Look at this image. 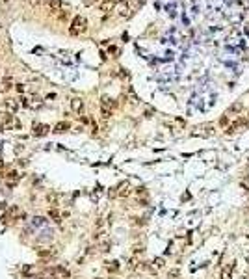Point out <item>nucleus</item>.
Wrapping results in <instances>:
<instances>
[{"label": "nucleus", "mask_w": 249, "mask_h": 279, "mask_svg": "<svg viewBox=\"0 0 249 279\" xmlns=\"http://www.w3.org/2000/svg\"><path fill=\"white\" fill-rule=\"evenodd\" d=\"M101 113H102V117H104V119H108V117L112 116V112H110L108 108H102V110H101Z\"/></svg>", "instance_id": "nucleus-17"}, {"label": "nucleus", "mask_w": 249, "mask_h": 279, "mask_svg": "<svg viewBox=\"0 0 249 279\" xmlns=\"http://www.w3.org/2000/svg\"><path fill=\"white\" fill-rule=\"evenodd\" d=\"M71 128V125L67 123V121H60V123L54 127V132H58V134H61V132H65V130H69Z\"/></svg>", "instance_id": "nucleus-6"}, {"label": "nucleus", "mask_w": 249, "mask_h": 279, "mask_svg": "<svg viewBox=\"0 0 249 279\" xmlns=\"http://www.w3.org/2000/svg\"><path fill=\"white\" fill-rule=\"evenodd\" d=\"M108 270H112V272H117V270H119V262H117V261L108 262Z\"/></svg>", "instance_id": "nucleus-13"}, {"label": "nucleus", "mask_w": 249, "mask_h": 279, "mask_svg": "<svg viewBox=\"0 0 249 279\" xmlns=\"http://www.w3.org/2000/svg\"><path fill=\"white\" fill-rule=\"evenodd\" d=\"M169 277H179V270H171V272H169Z\"/></svg>", "instance_id": "nucleus-20"}, {"label": "nucleus", "mask_w": 249, "mask_h": 279, "mask_svg": "<svg viewBox=\"0 0 249 279\" xmlns=\"http://www.w3.org/2000/svg\"><path fill=\"white\" fill-rule=\"evenodd\" d=\"M71 108H73L74 112H82V110H84V101L78 99V97L73 99V101H71Z\"/></svg>", "instance_id": "nucleus-4"}, {"label": "nucleus", "mask_w": 249, "mask_h": 279, "mask_svg": "<svg viewBox=\"0 0 249 279\" xmlns=\"http://www.w3.org/2000/svg\"><path fill=\"white\" fill-rule=\"evenodd\" d=\"M95 279H101V277H95Z\"/></svg>", "instance_id": "nucleus-23"}, {"label": "nucleus", "mask_w": 249, "mask_h": 279, "mask_svg": "<svg viewBox=\"0 0 249 279\" xmlns=\"http://www.w3.org/2000/svg\"><path fill=\"white\" fill-rule=\"evenodd\" d=\"M49 218H50V220H54L56 223H60V222H61V216H60V212H58L56 209H49Z\"/></svg>", "instance_id": "nucleus-8"}, {"label": "nucleus", "mask_w": 249, "mask_h": 279, "mask_svg": "<svg viewBox=\"0 0 249 279\" xmlns=\"http://www.w3.org/2000/svg\"><path fill=\"white\" fill-rule=\"evenodd\" d=\"M49 4H50V9H54V11L61 9V0H49Z\"/></svg>", "instance_id": "nucleus-11"}, {"label": "nucleus", "mask_w": 249, "mask_h": 279, "mask_svg": "<svg viewBox=\"0 0 249 279\" xmlns=\"http://www.w3.org/2000/svg\"><path fill=\"white\" fill-rule=\"evenodd\" d=\"M6 106H7L9 110H15V108H17V103H15L13 99H6Z\"/></svg>", "instance_id": "nucleus-15"}, {"label": "nucleus", "mask_w": 249, "mask_h": 279, "mask_svg": "<svg viewBox=\"0 0 249 279\" xmlns=\"http://www.w3.org/2000/svg\"><path fill=\"white\" fill-rule=\"evenodd\" d=\"M242 127H246V121H236V123H232L231 127L227 128V132H234V130H238V128H242Z\"/></svg>", "instance_id": "nucleus-9"}, {"label": "nucleus", "mask_w": 249, "mask_h": 279, "mask_svg": "<svg viewBox=\"0 0 249 279\" xmlns=\"http://www.w3.org/2000/svg\"><path fill=\"white\" fill-rule=\"evenodd\" d=\"M110 249V242H102L101 244V251H108Z\"/></svg>", "instance_id": "nucleus-18"}, {"label": "nucleus", "mask_w": 249, "mask_h": 279, "mask_svg": "<svg viewBox=\"0 0 249 279\" xmlns=\"http://www.w3.org/2000/svg\"><path fill=\"white\" fill-rule=\"evenodd\" d=\"M242 108H244V104H242V103H236L234 106H231V110H229V112H231V113H238Z\"/></svg>", "instance_id": "nucleus-12"}, {"label": "nucleus", "mask_w": 249, "mask_h": 279, "mask_svg": "<svg viewBox=\"0 0 249 279\" xmlns=\"http://www.w3.org/2000/svg\"><path fill=\"white\" fill-rule=\"evenodd\" d=\"M17 212H19V209H17V207H9V210H7L6 214L2 216V220H4V222H7L9 218H13V216H17Z\"/></svg>", "instance_id": "nucleus-7"}, {"label": "nucleus", "mask_w": 249, "mask_h": 279, "mask_svg": "<svg viewBox=\"0 0 249 279\" xmlns=\"http://www.w3.org/2000/svg\"><path fill=\"white\" fill-rule=\"evenodd\" d=\"M50 274H54V276L60 277V279H69V277H71L69 270L63 268V266H56V268H52V270H50Z\"/></svg>", "instance_id": "nucleus-2"}, {"label": "nucleus", "mask_w": 249, "mask_h": 279, "mask_svg": "<svg viewBox=\"0 0 249 279\" xmlns=\"http://www.w3.org/2000/svg\"><path fill=\"white\" fill-rule=\"evenodd\" d=\"M128 194H130V190H128V188H125L123 192H119V195H128Z\"/></svg>", "instance_id": "nucleus-21"}, {"label": "nucleus", "mask_w": 249, "mask_h": 279, "mask_svg": "<svg viewBox=\"0 0 249 279\" xmlns=\"http://www.w3.org/2000/svg\"><path fill=\"white\" fill-rule=\"evenodd\" d=\"M155 264H156V268H162L164 266V259H155Z\"/></svg>", "instance_id": "nucleus-19"}, {"label": "nucleus", "mask_w": 249, "mask_h": 279, "mask_svg": "<svg viewBox=\"0 0 249 279\" xmlns=\"http://www.w3.org/2000/svg\"><path fill=\"white\" fill-rule=\"evenodd\" d=\"M22 274H24V276H30L32 272H34V268H32V266H22V270H21Z\"/></svg>", "instance_id": "nucleus-16"}, {"label": "nucleus", "mask_w": 249, "mask_h": 279, "mask_svg": "<svg viewBox=\"0 0 249 279\" xmlns=\"http://www.w3.org/2000/svg\"><path fill=\"white\" fill-rule=\"evenodd\" d=\"M246 261H247V264H249V253L246 255Z\"/></svg>", "instance_id": "nucleus-22"}, {"label": "nucleus", "mask_w": 249, "mask_h": 279, "mask_svg": "<svg viewBox=\"0 0 249 279\" xmlns=\"http://www.w3.org/2000/svg\"><path fill=\"white\" fill-rule=\"evenodd\" d=\"M49 130H50V128L47 127V125H34V134L35 136H45Z\"/></svg>", "instance_id": "nucleus-3"}, {"label": "nucleus", "mask_w": 249, "mask_h": 279, "mask_svg": "<svg viewBox=\"0 0 249 279\" xmlns=\"http://www.w3.org/2000/svg\"><path fill=\"white\" fill-rule=\"evenodd\" d=\"M232 270H234V264H229L221 270V279H232Z\"/></svg>", "instance_id": "nucleus-5"}, {"label": "nucleus", "mask_w": 249, "mask_h": 279, "mask_svg": "<svg viewBox=\"0 0 249 279\" xmlns=\"http://www.w3.org/2000/svg\"><path fill=\"white\" fill-rule=\"evenodd\" d=\"M88 30V21L84 17H74L73 19V24H71V34H84Z\"/></svg>", "instance_id": "nucleus-1"}, {"label": "nucleus", "mask_w": 249, "mask_h": 279, "mask_svg": "<svg viewBox=\"0 0 249 279\" xmlns=\"http://www.w3.org/2000/svg\"><path fill=\"white\" fill-rule=\"evenodd\" d=\"M113 104H115V103H113L110 97H106V95L102 97V108H113Z\"/></svg>", "instance_id": "nucleus-10"}, {"label": "nucleus", "mask_w": 249, "mask_h": 279, "mask_svg": "<svg viewBox=\"0 0 249 279\" xmlns=\"http://www.w3.org/2000/svg\"><path fill=\"white\" fill-rule=\"evenodd\" d=\"M6 179L7 180H17L19 179V173H17V171H9V173L6 175Z\"/></svg>", "instance_id": "nucleus-14"}]
</instances>
